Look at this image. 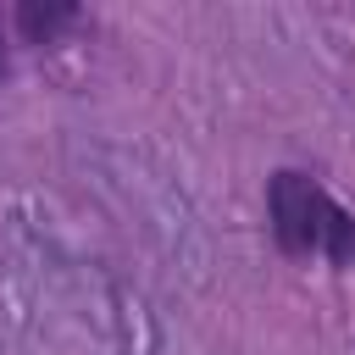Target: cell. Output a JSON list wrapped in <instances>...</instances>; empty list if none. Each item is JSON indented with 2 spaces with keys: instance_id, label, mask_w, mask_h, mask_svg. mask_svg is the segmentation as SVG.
<instances>
[{
  "instance_id": "cell-1",
  "label": "cell",
  "mask_w": 355,
  "mask_h": 355,
  "mask_svg": "<svg viewBox=\"0 0 355 355\" xmlns=\"http://www.w3.org/2000/svg\"><path fill=\"white\" fill-rule=\"evenodd\" d=\"M322 205H327V194L311 178H300V172H277L272 178V233H277V244L288 255L316 250V239H322Z\"/></svg>"
},
{
  "instance_id": "cell-2",
  "label": "cell",
  "mask_w": 355,
  "mask_h": 355,
  "mask_svg": "<svg viewBox=\"0 0 355 355\" xmlns=\"http://www.w3.org/2000/svg\"><path fill=\"white\" fill-rule=\"evenodd\" d=\"M316 250H327L338 266H349L355 261V222H349V211L344 205H322V239H316Z\"/></svg>"
},
{
  "instance_id": "cell-3",
  "label": "cell",
  "mask_w": 355,
  "mask_h": 355,
  "mask_svg": "<svg viewBox=\"0 0 355 355\" xmlns=\"http://www.w3.org/2000/svg\"><path fill=\"white\" fill-rule=\"evenodd\" d=\"M17 22H22V33H28V39H50L61 22H72V6H61V0H55V6H39V0H28V6L17 11Z\"/></svg>"
},
{
  "instance_id": "cell-4",
  "label": "cell",
  "mask_w": 355,
  "mask_h": 355,
  "mask_svg": "<svg viewBox=\"0 0 355 355\" xmlns=\"http://www.w3.org/2000/svg\"><path fill=\"white\" fill-rule=\"evenodd\" d=\"M0 78H6V44H0Z\"/></svg>"
}]
</instances>
